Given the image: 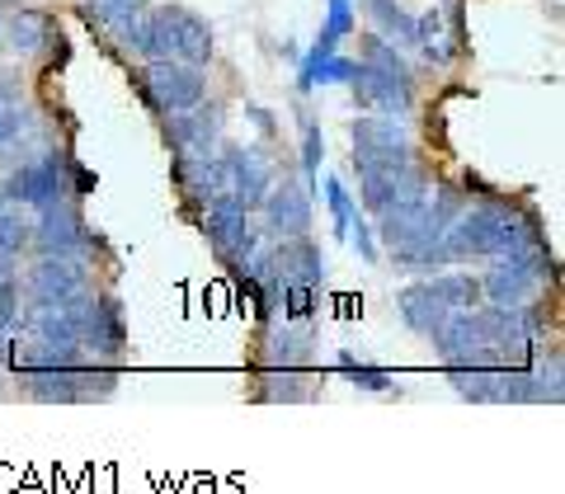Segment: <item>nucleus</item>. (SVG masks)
Listing matches in <instances>:
<instances>
[{
    "label": "nucleus",
    "instance_id": "f257e3e1",
    "mask_svg": "<svg viewBox=\"0 0 565 494\" xmlns=\"http://www.w3.org/2000/svg\"><path fill=\"white\" fill-rule=\"evenodd\" d=\"M546 245L542 236V217L533 207L504 203V198H486L476 207H462L452 217V226L444 232V255L448 264L462 259H500V255H519Z\"/></svg>",
    "mask_w": 565,
    "mask_h": 494
},
{
    "label": "nucleus",
    "instance_id": "f03ea898",
    "mask_svg": "<svg viewBox=\"0 0 565 494\" xmlns=\"http://www.w3.org/2000/svg\"><path fill=\"white\" fill-rule=\"evenodd\" d=\"M552 255L546 245H533V250H519V255H500L490 259V269L481 273V302L490 307H527L537 302L542 282H552Z\"/></svg>",
    "mask_w": 565,
    "mask_h": 494
},
{
    "label": "nucleus",
    "instance_id": "7ed1b4c3",
    "mask_svg": "<svg viewBox=\"0 0 565 494\" xmlns=\"http://www.w3.org/2000/svg\"><path fill=\"white\" fill-rule=\"evenodd\" d=\"M141 99H147V109L156 118L166 114H184L193 104L207 99V76L203 66H189V62H174V57H156L141 66Z\"/></svg>",
    "mask_w": 565,
    "mask_h": 494
},
{
    "label": "nucleus",
    "instance_id": "20e7f679",
    "mask_svg": "<svg viewBox=\"0 0 565 494\" xmlns=\"http://www.w3.org/2000/svg\"><path fill=\"white\" fill-rule=\"evenodd\" d=\"M349 137H353V170H382V165L415 161V132L405 128V118L363 114L349 122Z\"/></svg>",
    "mask_w": 565,
    "mask_h": 494
},
{
    "label": "nucleus",
    "instance_id": "39448f33",
    "mask_svg": "<svg viewBox=\"0 0 565 494\" xmlns=\"http://www.w3.org/2000/svg\"><path fill=\"white\" fill-rule=\"evenodd\" d=\"M0 193L14 207H47L57 198H71V155L66 151H43L33 161H20L10 170V180L0 184Z\"/></svg>",
    "mask_w": 565,
    "mask_h": 494
},
{
    "label": "nucleus",
    "instance_id": "423d86ee",
    "mask_svg": "<svg viewBox=\"0 0 565 494\" xmlns=\"http://www.w3.org/2000/svg\"><path fill=\"white\" fill-rule=\"evenodd\" d=\"M203 232H207V245L226 264L250 259L259 245H264V232L255 226V212H245L236 198H212L203 207Z\"/></svg>",
    "mask_w": 565,
    "mask_h": 494
},
{
    "label": "nucleus",
    "instance_id": "0eeeda50",
    "mask_svg": "<svg viewBox=\"0 0 565 494\" xmlns=\"http://www.w3.org/2000/svg\"><path fill=\"white\" fill-rule=\"evenodd\" d=\"M24 382V396L29 400H43V405H81V400H104L114 396V373H90L85 367H47V373H29Z\"/></svg>",
    "mask_w": 565,
    "mask_h": 494
},
{
    "label": "nucleus",
    "instance_id": "6e6552de",
    "mask_svg": "<svg viewBox=\"0 0 565 494\" xmlns=\"http://www.w3.org/2000/svg\"><path fill=\"white\" fill-rule=\"evenodd\" d=\"M33 250L39 255H85L90 259L95 236H90V226H85L76 198H57V203L39 207V217H33Z\"/></svg>",
    "mask_w": 565,
    "mask_h": 494
},
{
    "label": "nucleus",
    "instance_id": "1a4fd4ad",
    "mask_svg": "<svg viewBox=\"0 0 565 494\" xmlns=\"http://www.w3.org/2000/svg\"><path fill=\"white\" fill-rule=\"evenodd\" d=\"M217 155H222V174H226V198H236L245 212H259L264 193L278 180L274 155H264L259 147H226V141L217 147Z\"/></svg>",
    "mask_w": 565,
    "mask_h": 494
},
{
    "label": "nucleus",
    "instance_id": "9d476101",
    "mask_svg": "<svg viewBox=\"0 0 565 494\" xmlns=\"http://www.w3.org/2000/svg\"><path fill=\"white\" fill-rule=\"evenodd\" d=\"M429 170H424L419 161L411 165H382V170H359V198L363 207L373 212H386V207H396V203H419V198H429Z\"/></svg>",
    "mask_w": 565,
    "mask_h": 494
},
{
    "label": "nucleus",
    "instance_id": "9b49d317",
    "mask_svg": "<svg viewBox=\"0 0 565 494\" xmlns=\"http://www.w3.org/2000/svg\"><path fill=\"white\" fill-rule=\"evenodd\" d=\"M90 292V259L85 255H39L24 273V297L33 302H62V297Z\"/></svg>",
    "mask_w": 565,
    "mask_h": 494
},
{
    "label": "nucleus",
    "instance_id": "f8f14e48",
    "mask_svg": "<svg viewBox=\"0 0 565 494\" xmlns=\"http://www.w3.org/2000/svg\"><path fill=\"white\" fill-rule=\"evenodd\" d=\"M264 236L269 240H297L311 232V189L302 180H292V174H282L274 180V189L264 193Z\"/></svg>",
    "mask_w": 565,
    "mask_h": 494
},
{
    "label": "nucleus",
    "instance_id": "ddd939ff",
    "mask_svg": "<svg viewBox=\"0 0 565 494\" xmlns=\"http://www.w3.org/2000/svg\"><path fill=\"white\" fill-rule=\"evenodd\" d=\"M81 344L95 363H114L128 348V321H122V302L109 292H95L81 315Z\"/></svg>",
    "mask_w": 565,
    "mask_h": 494
},
{
    "label": "nucleus",
    "instance_id": "4468645a",
    "mask_svg": "<svg viewBox=\"0 0 565 494\" xmlns=\"http://www.w3.org/2000/svg\"><path fill=\"white\" fill-rule=\"evenodd\" d=\"M222 128H226V109L222 104H193L184 114H166V141L174 155H189V151H212L222 141Z\"/></svg>",
    "mask_w": 565,
    "mask_h": 494
},
{
    "label": "nucleus",
    "instance_id": "2eb2a0df",
    "mask_svg": "<svg viewBox=\"0 0 565 494\" xmlns=\"http://www.w3.org/2000/svg\"><path fill=\"white\" fill-rule=\"evenodd\" d=\"M222 147V141H217ZM217 147L212 151H189V155H174V184H180L184 203L189 207H207L212 198H226V174H222V155Z\"/></svg>",
    "mask_w": 565,
    "mask_h": 494
},
{
    "label": "nucleus",
    "instance_id": "dca6fc26",
    "mask_svg": "<svg viewBox=\"0 0 565 494\" xmlns=\"http://www.w3.org/2000/svg\"><path fill=\"white\" fill-rule=\"evenodd\" d=\"M349 90H353V99H359V109H367V114H392V118H405V114L415 109V85H411V80L382 76V71L363 66V62H359V71H353Z\"/></svg>",
    "mask_w": 565,
    "mask_h": 494
},
{
    "label": "nucleus",
    "instance_id": "f3484780",
    "mask_svg": "<svg viewBox=\"0 0 565 494\" xmlns=\"http://www.w3.org/2000/svg\"><path fill=\"white\" fill-rule=\"evenodd\" d=\"M316 353V325H297V321H274L264 325V367L269 373H297L307 367Z\"/></svg>",
    "mask_w": 565,
    "mask_h": 494
},
{
    "label": "nucleus",
    "instance_id": "a211bd4d",
    "mask_svg": "<svg viewBox=\"0 0 565 494\" xmlns=\"http://www.w3.org/2000/svg\"><path fill=\"white\" fill-rule=\"evenodd\" d=\"M166 14H170V57L189 62V66H207L212 62V24L184 6H166Z\"/></svg>",
    "mask_w": 565,
    "mask_h": 494
},
{
    "label": "nucleus",
    "instance_id": "6ab92c4d",
    "mask_svg": "<svg viewBox=\"0 0 565 494\" xmlns=\"http://www.w3.org/2000/svg\"><path fill=\"white\" fill-rule=\"evenodd\" d=\"M52 33H57L52 14L29 10V6H20L14 14H6V20H0V43H6L14 57H39V52L52 43Z\"/></svg>",
    "mask_w": 565,
    "mask_h": 494
},
{
    "label": "nucleus",
    "instance_id": "aec40b11",
    "mask_svg": "<svg viewBox=\"0 0 565 494\" xmlns=\"http://www.w3.org/2000/svg\"><path fill=\"white\" fill-rule=\"evenodd\" d=\"M396 311H401V321H405V330L411 334H429L448 321V302L434 292V282L424 278V282H411V288H401L396 292Z\"/></svg>",
    "mask_w": 565,
    "mask_h": 494
},
{
    "label": "nucleus",
    "instance_id": "412c9836",
    "mask_svg": "<svg viewBox=\"0 0 565 494\" xmlns=\"http://www.w3.org/2000/svg\"><path fill=\"white\" fill-rule=\"evenodd\" d=\"M415 47H419V57L429 62V66H448L452 62V52H457V39L448 33V14L444 10H424L415 14Z\"/></svg>",
    "mask_w": 565,
    "mask_h": 494
},
{
    "label": "nucleus",
    "instance_id": "4be33fe9",
    "mask_svg": "<svg viewBox=\"0 0 565 494\" xmlns=\"http://www.w3.org/2000/svg\"><path fill=\"white\" fill-rule=\"evenodd\" d=\"M353 71H359V62L340 57V52H321L311 43L302 66H297V90H316V85H349Z\"/></svg>",
    "mask_w": 565,
    "mask_h": 494
},
{
    "label": "nucleus",
    "instance_id": "5701e85b",
    "mask_svg": "<svg viewBox=\"0 0 565 494\" xmlns=\"http://www.w3.org/2000/svg\"><path fill=\"white\" fill-rule=\"evenodd\" d=\"M363 14L373 20V33H382L386 43L396 47H415V14L401 6V0H359Z\"/></svg>",
    "mask_w": 565,
    "mask_h": 494
},
{
    "label": "nucleus",
    "instance_id": "b1692460",
    "mask_svg": "<svg viewBox=\"0 0 565 494\" xmlns=\"http://www.w3.org/2000/svg\"><path fill=\"white\" fill-rule=\"evenodd\" d=\"M33 132V109L24 104V95H0V161L20 147V141Z\"/></svg>",
    "mask_w": 565,
    "mask_h": 494
},
{
    "label": "nucleus",
    "instance_id": "393cba45",
    "mask_svg": "<svg viewBox=\"0 0 565 494\" xmlns=\"http://www.w3.org/2000/svg\"><path fill=\"white\" fill-rule=\"evenodd\" d=\"M363 66H373V71H382V76H396V80H411L415 85V71H411V62L401 57V47L396 43H386L382 33H367L363 39V57H359Z\"/></svg>",
    "mask_w": 565,
    "mask_h": 494
},
{
    "label": "nucleus",
    "instance_id": "a878e982",
    "mask_svg": "<svg viewBox=\"0 0 565 494\" xmlns=\"http://www.w3.org/2000/svg\"><path fill=\"white\" fill-rule=\"evenodd\" d=\"M434 292L448 302V311H476L481 307V278L471 273H434Z\"/></svg>",
    "mask_w": 565,
    "mask_h": 494
},
{
    "label": "nucleus",
    "instance_id": "bb28decb",
    "mask_svg": "<svg viewBox=\"0 0 565 494\" xmlns=\"http://www.w3.org/2000/svg\"><path fill=\"white\" fill-rule=\"evenodd\" d=\"M24 250H33V217L24 207H6L0 212V255L6 259H20Z\"/></svg>",
    "mask_w": 565,
    "mask_h": 494
},
{
    "label": "nucleus",
    "instance_id": "cd10ccee",
    "mask_svg": "<svg viewBox=\"0 0 565 494\" xmlns=\"http://www.w3.org/2000/svg\"><path fill=\"white\" fill-rule=\"evenodd\" d=\"M452 391L471 400V405H490V386H494V367H448Z\"/></svg>",
    "mask_w": 565,
    "mask_h": 494
},
{
    "label": "nucleus",
    "instance_id": "c85d7f7f",
    "mask_svg": "<svg viewBox=\"0 0 565 494\" xmlns=\"http://www.w3.org/2000/svg\"><path fill=\"white\" fill-rule=\"evenodd\" d=\"M349 33H353V0H330V14H326V29H321V39H316V47L334 52Z\"/></svg>",
    "mask_w": 565,
    "mask_h": 494
},
{
    "label": "nucleus",
    "instance_id": "c756f323",
    "mask_svg": "<svg viewBox=\"0 0 565 494\" xmlns=\"http://www.w3.org/2000/svg\"><path fill=\"white\" fill-rule=\"evenodd\" d=\"M326 207H330V222H334V232H340V236H349V222L359 217V203H353V193H349L340 180H334V174L326 180Z\"/></svg>",
    "mask_w": 565,
    "mask_h": 494
},
{
    "label": "nucleus",
    "instance_id": "7c9ffc66",
    "mask_svg": "<svg viewBox=\"0 0 565 494\" xmlns=\"http://www.w3.org/2000/svg\"><path fill=\"white\" fill-rule=\"evenodd\" d=\"M340 367H344V377L353 382V386H363V391H392V377L382 373V367H373V363H359L353 353H340Z\"/></svg>",
    "mask_w": 565,
    "mask_h": 494
},
{
    "label": "nucleus",
    "instance_id": "2f4dec72",
    "mask_svg": "<svg viewBox=\"0 0 565 494\" xmlns=\"http://www.w3.org/2000/svg\"><path fill=\"white\" fill-rule=\"evenodd\" d=\"M321 155H326V137L316 122H307L302 128V184L311 189L316 184V174H321Z\"/></svg>",
    "mask_w": 565,
    "mask_h": 494
},
{
    "label": "nucleus",
    "instance_id": "473e14b6",
    "mask_svg": "<svg viewBox=\"0 0 565 494\" xmlns=\"http://www.w3.org/2000/svg\"><path fill=\"white\" fill-rule=\"evenodd\" d=\"M349 240L359 245V255H363L367 264L377 259V236H373V226H367L363 217H353V222H349Z\"/></svg>",
    "mask_w": 565,
    "mask_h": 494
},
{
    "label": "nucleus",
    "instance_id": "72a5a7b5",
    "mask_svg": "<svg viewBox=\"0 0 565 494\" xmlns=\"http://www.w3.org/2000/svg\"><path fill=\"white\" fill-rule=\"evenodd\" d=\"M264 396H269V400H302V396H307V386H302V382H292V373H282V382L269 386Z\"/></svg>",
    "mask_w": 565,
    "mask_h": 494
},
{
    "label": "nucleus",
    "instance_id": "f704fd0d",
    "mask_svg": "<svg viewBox=\"0 0 565 494\" xmlns=\"http://www.w3.org/2000/svg\"><path fill=\"white\" fill-rule=\"evenodd\" d=\"M6 340H10V330H0V353H6Z\"/></svg>",
    "mask_w": 565,
    "mask_h": 494
},
{
    "label": "nucleus",
    "instance_id": "c9c22d12",
    "mask_svg": "<svg viewBox=\"0 0 565 494\" xmlns=\"http://www.w3.org/2000/svg\"><path fill=\"white\" fill-rule=\"evenodd\" d=\"M10 207V198H6V193H0V212H6Z\"/></svg>",
    "mask_w": 565,
    "mask_h": 494
},
{
    "label": "nucleus",
    "instance_id": "e433bc0d",
    "mask_svg": "<svg viewBox=\"0 0 565 494\" xmlns=\"http://www.w3.org/2000/svg\"><path fill=\"white\" fill-rule=\"evenodd\" d=\"M0 20H6V14H0Z\"/></svg>",
    "mask_w": 565,
    "mask_h": 494
}]
</instances>
